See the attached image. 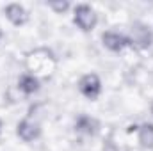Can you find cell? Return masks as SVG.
<instances>
[{"instance_id":"cell-1","label":"cell","mask_w":153,"mask_h":151,"mask_svg":"<svg viewBox=\"0 0 153 151\" xmlns=\"http://www.w3.org/2000/svg\"><path fill=\"white\" fill-rule=\"evenodd\" d=\"M75 23L78 29H82L84 32H89V30H93L94 29V25H96V14H94V11L89 7V5H85V4H80V5H76L75 7Z\"/></svg>"},{"instance_id":"cell-2","label":"cell","mask_w":153,"mask_h":151,"mask_svg":"<svg viewBox=\"0 0 153 151\" xmlns=\"http://www.w3.org/2000/svg\"><path fill=\"white\" fill-rule=\"evenodd\" d=\"M78 89H80V93H82L85 98L94 100V98H98V94H100V91H102V82H100L98 75L87 73V75H84L80 78Z\"/></svg>"},{"instance_id":"cell-3","label":"cell","mask_w":153,"mask_h":151,"mask_svg":"<svg viewBox=\"0 0 153 151\" xmlns=\"http://www.w3.org/2000/svg\"><path fill=\"white\" fill-rule=\"evenodd\" d=\"M5 16H7V20H9L13 25H16V27L25 25L27 20H29L27 11H25L23 5H20V4H9V5L5 7Z\"/></svg>"},{"instance_id":"cell-4","label":"cell","mask_w":153,"mask_h":151,"mask_svg":"<svg viewBox=\"0 0 153 151\" xmlns=\"http://www.w3.org/2000/svg\"><path fill=\"white\" fill-rule=\"evenodd\" d=\"M16 133H18V137H20L22 141L30 142V141H34V139L39 137V126L36 123L29 121V119H23V121H20L18 126H16Z\"/></svg>"},{"instance_id":"cell-5","label":"cell","mask_w":153,"mask_h":151,"mask_svg":"<svg viewBox=\"0 0 153 151\" xmlns=\"http://www.w3.org/2000/svg\"><path fill=\"white\" fill-rule=\"evenodd\" d=\"M132 41H134L135 44H139L141 48H148L153 43L152 30H150L148 27L141 25V23H135V25L132 27Z\"/></svg>"},{"instance_id":"cell-6","label":"cell","mask_w":153,"mask_h":151,"mask_svg":"<svg viewBox=\"0 0 153 151\" xmlns=\"http://www.w3.org/2000/svg\"><path fill=\"white\" fill-rule=\"evenodd\" d=\"M102 41H103V44H105L109 50H112V52H121L125 46L130 44V39L125 38V36H121V34H117V32H103Z\"/></svg>"},{"instance_id":"cell-7","label":"cell","mask_w":153,"mask_h":151,"mask_svg":"<svg viewBox=\"0 0 153 151\" xmlns=\"http://www.w3.org/2000/svg\"><path fill=\"white\" fill-rule=\"evenodd\" d=\"M98 128H100L98 121L89 117V115H80L75 123V130L78 133H84V135H96Z\"/></svg>"},{"instance_id":"cell-8","label":"cell","mask_w":153,"mask_h":151,"mask_svg":"<svg viewBox=\"0 0 153 151\" xmlns=\"http://www.w3.org/2000/svg\"><path fill=\"white\" fill-rule=\"evenodd\" d=\"M139 130V142L143 148H153V124L152 123H144Z\"/></svg>"},{"instance_id":"cell-9","label":"cell","mask_w":153,"mask_h":151,"mask_svg":"<svg viewBox=\"0 0 153 151\" xmlns=\"http://www.w3.org/2000/svg\"><path fill=\"white\" fill-rule=\"evenodd\" d=\"M20 89L25 94H34L39 89V82L34 75H23L20 78Z\"/></svg>"},{"instance_id":"cell-10","label":"cell","mask_w":153,"mask_h":151,"mask_svg":"<svg viewBox=\"0 0 153 151\" xmlns=\"http://www.w3.org/2000/svg\"><path fill=\"white\" fill-rule=\"evenodd\" d=\"M48 5H50V9H53V11L59 13V14L70 9V4H68V2H50Z\"/></svg>"},{"instance_id":"cell-11","label":"cell","mask_w":153,"mask_h":151,"mask_svg":"<svg viewBox=\"0 0 153 151\" xmlns=\"http://www.w3.org/2000/svg\"><path fill=\"white\" fill-rule=\"evenodd\" d=\"M103 151H119L116 148V144L109 139V141H105V144H103Z\"/></svg>"},{"instance_id":"cell-12","label":"cell","mask_w":153,"mask_h":151,"mask_svg":"<svg viewBox=\"0 0 153 151\" xmlns=\"http://www.w3.org/2000/svg\"><path fill=\"white\" fill-rule=\"evenodd\" d=\"M0 132H2V121H0Z\"/></svg>"},{"instance_id":"cell-13","label":"cell","mask_w":153,"mask_h":151,"mask_svg":"<svg viewBox=\"0 0 153 151\" xmlns=\"http://www.w3.org/2000/svg\"><path fill=\"white\" fill-rule=\"evenodd\" d=\"M152 114H153V101H152Z\"/></svg>"},{"instance_id":"cell-14","label":"cell","mask_w":153,"mask_h":151,"mask_svg":"<svg viewBox=\"0 0 153 151\" xmlns=\"http://www.w3.org/2000/svg\"><path fill=\"white\" fill-rule=\"evenodd\" d=\"M0 39H2V30H0Z\"/></svg>"}]
</instances>
